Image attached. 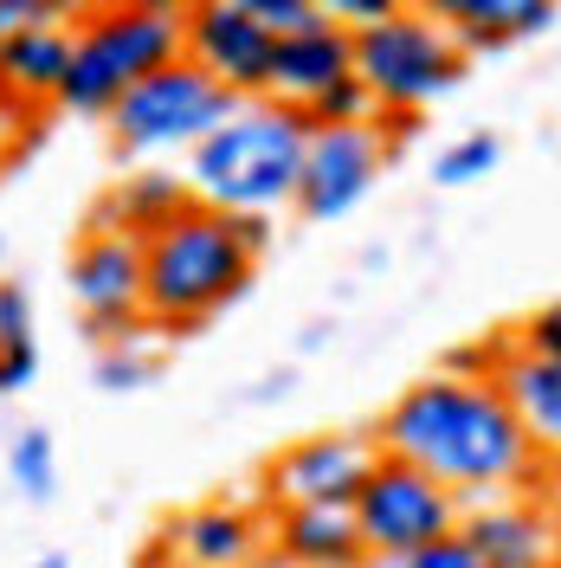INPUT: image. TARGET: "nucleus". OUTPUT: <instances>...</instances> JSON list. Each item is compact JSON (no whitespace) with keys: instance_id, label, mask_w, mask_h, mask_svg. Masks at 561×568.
Wrapping results in <instances>:
<instances>
[{"instance_id":"f257e3e1","label":"nucleus","mask_w":561,"mask_h":568,"mask_svg":"<svg viewBox=\"0 0 561 568\" xmlns=\"http://www.w3.org/2000/svg\"><path fill=\"white\" fill-rule=\"evenodd\" d=\"M375 453L407 459L458 504L523 491L549 478V453L529 439L484 375H426L387 407Z\"/></svg>"},{"instance_id":"f03ea898","label":"nucleus","mask_w":561,"mask_h":568,"mask_svg":"<svg viewBox=\"0 0 561 568\" xmlns=\"http://www.w3.org/2000/svg\"><path fill=\"white\" fill-rule=\"evenodd\" d=\"M304 142L310 123L304 110L278 104V98H246L220 130L187 149V194L201 207L220 213H272L290 207L297 194V169H304Z\"/></svg>"},{"instance_id":"7ed1b4c3","label":"nucleus","mask_w":561,"mask_h":568,"mask_svg":"<svg viewBox=\"0 0 561 568\" xmlns=\"http://www.w3.org/2000/svg\"><path fill=\"white\" fill-rule=\"evenodd\" d=\"M252 265L258 258L239 240V213L194 201L142 240V323H162V329L207 323L252 284Z\"/></svg>"},{"instance_id":"20e7f679","label":"nucleus","mask_w":561,"mask_h":568,"mask_svg":"<svg viewBox=\"0 0 561 568\" xmlns=\"http://www.w3.org/2000/svg\"><path fill=\"white\" fill-rule=\"evenodd\" d=\"M181 59V20L169 13H142V7H98L78 33H71V65L52 91V104L78 110V116H110V104Z\"/></svg>"},{"instance_id":"39448f33","label":"nucleus","mask_w":561,"mask_h":568,"mask_svg":"<svg viewBox=\"0 0 561 568\" xmlns=\"http://www.w3.org/2000/svg\"><path fill=\"white\" fill-rule=\"evenodd\" d=\"M349 71L361 78V91L375 98V110L420 116L426 104H439L458 78H465V52L426 13L394 7L387 20L349 33Z\"/></svg>"},{"instance_id":"423d86ee","label":"nucleus","mask_w":561,"mask_h":568,"mask_svg":"<svg viewBox=\"0 0 561 568\" xmlns=\"http://www.w3.org/2000/svg\"><path fill=\"white\" fill-rule=\"evenodd\" d=\"M246 98H233L226 84H213L194 59H169L162 71L136 78L116 104H110V136L123 155H187L194 142L220 130Z\"/></svg>"},{"instance_id":"0eeeda50","label":"nucleus","mask_w":561,"mask_h":568,"mask_svg":"<svg viewBox=\"0 0 561 568\" xmlns=\"http://www.w3.org/2000/svg\"><path fill=\"white\" fill-rule=\"evenodd\" d=\"M355 536L368 549V562H387V556H407L420 542H439V536L458 530L465 504H458L446 485H432L426 471H414L407 459H375V471L361 478V491L349 504Z\"/></svg>"},{"instance_id":"6e6552de","label":"nucleus","mask_w":561,"mask_h":568,"mask_svg":"<svg viewBox=\"0 0 561 568\" xmlns=\"http://www.w3.org/2000/svg\"><path fill=\"white\" fill-rule=\"evenodd\" d=\"M387 169V142L375 123H343V130H310L304 142V169H297V213L329 226L368 201V187Z\"/></svg>"},{"instance_id":"1a4fd4ad","label":"nucleus","mask_w":561,"mask_h":568,"mask_svg":"<svg viewBox=\"0 0 561 568\" xmlns=\"http://www.w3.org/2000/svg\"><path fill=\"white\" fill-rule=\"evenodd\" d=\"M71 297L98 336L123 343V329L142 323V240L91 226L71 252Z\"/></svg>"},{"instance_id":"9d476101","label":"nucleus","mask_w":561,"mask_h":568,"mask_svg":"<svg viewBox=\"0 0 561 568\" xmlns=\"http://www.w3.org/2000/svg\"><path fill=\"white\" fill-rule=\"evenodd\" d=\"M375 459L381 453L361 433H310L290 453H278V465H272V497L278 504H336V510H349L355 491H361V478L375 471Z\"/></svg>"},{"instance_id":"9b49d317","label":"nucleus","mask_w":561,"mask_h":568,"mask_svg":"<svg viewBox=\"0 0 561 568\" xmlns=\"http://www.w3.org/2000/svg\"><path fill=\"white\" fill-rule=\"evenodd\" d=\"M181 59L207 71L213 84H226L233 98H265V71H272V33L239 20L233 7H194L181 20Z\"/></svg>"},{"instance_id":"f8f14e48","label":"nucleus","mask_w":561,"mask_h":568,"mask_svg":"<svg viewBox=\"0 0 561 568\" xmlns=\"http://www.w3.org/2000/svg\"><path fill=\"white\" fill-rule=\"evenodd\" d=\"M458 536L484 568H555V510L549 497H478L465 504Z\"/></svg>"},{"instance_id":"ddd939ff","label":"nucleus","mask_w":561,"mask_h":568,"mask_svg":"<svg viewBox=\"0 0 561 568\" xmlns=\"http://www.w3.org/2000/svg\"><path fill=\"white\" fill-rule=\"evenodd\" d=\"M452 33L458 52H497L510 39H542L555 27V0H400Z\"/></svg>"},{"instance_id":"4468645a","label":"nucleus","mask_w":561,"mask_h":568,"mask_svg":"<svg viewBox=\"0 0 561 568\" xmlns=\"http://www.w3.org/2000/svg\"><path fill=\"white\" fill-rule=\"evenodd\" d=\"M336 78H349V33L343 27H304V33L272 39V71H265V98L304 110L316 91H329Z\"/></svg>"},{"instance_id":"2eb2a0df","label":"nucleus","mask_w":561,"mask_h":568,"mask_svg":"<svg viewBox=\"0 0 561 568\" xmlns=\"http://www.w3.org/2000/svg\"><path fill=\"white\" fill-rule=\"evenodd\" d=\"M484 382L503 394V407L517 414V426L555 459V446H561V362L529 355L510 343L503 355H491V375Z\"/></svg>"},{"instance_id":"dca6fc26","label":"nucleus","mask_w":561,"mask_h":568,"mask_svg":"<svg viewBox=\"0 0 561 568\" xmlns=\"http://www.w3.org/2000/svg\"><path fill=\"white\" fill-rule=\"evenodd\" d=\"M278 556L290 568H368V549L355 536V517L336 504H284Z\"/></svg>"},{"instance_id":"f3484780","label":"nucleus","mask_w":561,"mask_h":568,"mask_svg":"<svg viewBox=\"0 0 561 568\" xmlns=\"http://www.w3.org/2000/svg\"><path fill=\"white\" fill-rule=\"evenodd\" d=\"M194 207V194H187V181L175 169H142V175L116 181L110 187V201L98 207L91 226H104V233H130V240H149L155 226H169L175 213Z\"/></svg>"},{"instance_id":"a211bd4d","label":"nucleus","mask_w":561,"mask_h":568,"mask_svg":"<svg viewBox=\"0 0 561 568\" xmlns=\"http://www.w3.org/2000/svg\"><path fill=\"white\" fill-rule=\"evenodd\" d=\"M71 65L65 27H20L0 39V98H52Z\"/></svg>"},{"instance_id":"6ab92c4d","label":"nucleus","mask_w":561,"mask_h":568,"mask_svg":"<svg viewBox=\"0 0 561 568\" xmlns=\"http://www.w3.org/2000/svg\"><path fill=\"white\" fill-rule=\"evenodd\" d=\"M258 556V524L233 504H207L181 524V562L187 568H246Z\"/></svg>"},{"instance_id":"aec40b11","label":"nucleus","mask_w":561,"mask_h":568,"mask_svg":"<svg viewBox=\"0 0 561 568\" xmlns=\"http://www.w3.org/2000/svg\"><path fill=\"white\" fill-rule=\"evenodd\" d=\"M7 471H13V485L33 497V504H45V497H52V485H59V453H52V433H45V426H27V433L7 446Z\"/></svg>"},{"instance_id":"412c9836","label":"nucleus","mask_w":561,"mask_h":568,"mask_svg":"<svg viewBox=\"0 0 561 568\" xmlns=\"http://www.w3.org/2000/svg\"><path fill=\"white\" fill-rule=\"evenodd\" d=\"M304 123L310 130H343V123H375V98L361 91V78H336L329 91H316L310 104H304Z\"/></svg>"},{"instance_id":"4be33fe9","label":"nucleus","mask_w":561,"mask_h":568,"mask_svg":"<svg viewBox=\"0 0 561 568\" xmlns=\"http://www.w3.org/2000/svg\"><path fill=\"white\" fill-rule=\"evenodd\" d=\"M497 155H503V142L491 136V130H471V136H458L439 162H432V175H439V187H471V181H484L497 169Z\"/></svg>"},{"instance_id":"5701e85b","label":"nucleus","mask_w":561,"mask_h":568,"mask_svg":"<svg viewBox=\"0 0 561 568\" xmlns=\"http://www.w3.org/2000/svg\"><path fill=\"white\" fill-rule=\"evenodd\" d=\"M220 7H233L239 20H252V27H265L272 39L284 33H304V27H323L304 0H220Z\"/></svg>"},{"instance_id":"b1692460","label":"nucleus","mask_w":561,"mask_h":568,"mask_svg":"<svg viewBox=\"0 0 561 568\" xmlns=\"http://www.w3.org/2000/svg\"><path fill=\"white\" fill-rule=\"evenodd\" d=\"M368 568H484L471 556V542L465 536H439V542H420V549H407V556H387V562H368Z\"/></svg>"},{"instance_id":"393cba45","label":"nucleus","mask_w":561,"mask_h":568,"mask_svg":"<svg viewBox=\"0 0 561 568\" xmlns=\"http://www.w3.org/2000/svg\"><path fill=\"white\" fill-rule=\"evenodd\" d=\"M0 349H33V297H27V284H0Z\"/></svg>"},{"instance_id":"a878e982","label":"nucleus","mask_w":561,"mask_h":568,"mask_svg":"<svg viewBox=\"0 0 561 568\" xmlns=\"http://www.w3.org/2000/svg\"><path fill=\"white\" fill-rule=\"evenodd\" d=\"M316 20H329V27H343V33H355V27H375V20H387L400 0H304Z\"/></svg>"},{"instance_id":"bb28decb","label":"nucleus","mask_w":561,"mask_h":568,"mask_svg":"<svg viewBox=\"0 0 561 568\" xmlns=\"http://www.w3.org/2000/svg\"><path fill=\"white\" fill-rule=\"evenodd\" d=\"M142 382H149V362H142V355H130L123 343H110V349L98 355V388H110V394H136Z\"/></svg>"},{"instance_id":"cd10ccee","label":"nucleus","mask_w":561,"mask_h":568,"mask_svg":"<svg viewBox=\"0 0 561 568\" xmlns=\"http://www.w3.org/2000/svg\"><path fill=\"white\" fill-rule=\"evenodd\" d=\"M517 349L529 355H549V362H561V311L555 304H542L536 317L523 323V336H517Z\"/></svg>"},{"instance_id":"c85d7f7f","label":"nucleus","mask_w":561,"mask_h":568,"mask_svg":"<svg viewBox=\"0 0 561 568\" xmlns=\"http://www.w3.org/2000/svg\"><path fill=\"white\" fill-rule=\"evenodd\" d=\"M98 7H104V0H33L39 27H65V33H78V27H84Z\"/></svg>"},{"instance_id":"c756f323","label":"nucleus","mask_w":561,"mask_h":568,"mask_svg":"<svg viewBox=\"0 0 561 568\" xmlns=\"http://www.w3.org/2000/svg\"><path fill=\"white\" fill-rule=\"evenodd\" d=\"M33 375H39V349H0V394L33 388Z\"/></svg>"},{"instance_id":"7c9ffc66","label":"nucleus","mask_w":561,"mask_h":568,"mask_svg":"<svg viewBox=\"0 0 561 568\" xmlns=\"http://www.w3.org/2000/svg\"><path fill=\"white\" fill-rule=\"evenodd\" d=\"M104 7H142V13H169V20H187L194 7H207V0H104Z\"/></svg>"},{"instance_id":"2f4dec72","label":"nucleus","mask_w":561,"mask_h":568,"mask_svg":"<svg viewBox=\"0 0 561 568\" xmlns=\"http://www.w3.org/2000/svg\"><path fill=\"white\" fill-rule=\"evenodd\" d=\"M20 27H39L33 0H0V39H7V33H20Z\"/></svg>"},{"instance_id":"473e14b6","label":"nucleus","mask_w":561,"mask_h":568,"mask_svg":"<svg viewBox=\"0 0 561 568\" xmlns=\"http://www.w3.org/2000/svg\"><path fill=\"white\" fill-rule=\"evenodd\" d=\"M290 394V368H278V375H265L258 388H252V400H284Z\"/></svg>"},{"instance_id":"72a5a7b5","label":"nucleus","mask_w":561,"mask_h":568,"mask_svg":"<svg viewBox=\"0 0 561 568\" xmlns=\"http://www.w3.org/2000/svg\"><path fill=\"white\" fill-rule=\"evenodd\" d=\"M33 568H71L65 556H45V562H33Z\"/></svg>"},{"instance_id":"f704fd0d","label":"nucleus","mask_w":561,"mask_h":568,"mask_svg":"<svg viewBox=\"0 0 561 568\" xmlns=\"http://www.w3.org/2000/svg\"><path fill=\"white\" fill-rule=\"evenodd\" d=\"M0 136H7V110H0Z\"/></svg>"}]
</instances>
